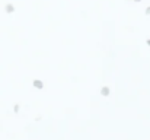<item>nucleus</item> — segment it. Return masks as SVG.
<instances>
[]
</instances>
